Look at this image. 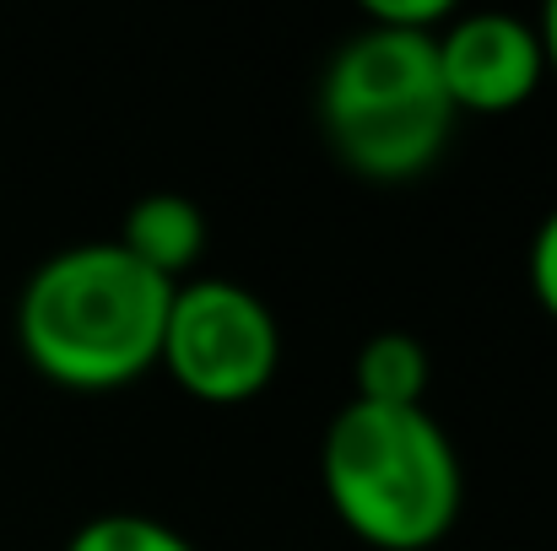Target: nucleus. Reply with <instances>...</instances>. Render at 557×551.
Masks as SVG:
<instances>
[{
	"mask_svg": "<svg viewBox=\"0 0 557 551\" xmlns=\"http://www.w3.org/2000/svg\"><path fill=\"white\" fill-rule=\"evenodd\" d=\"M174 287L136 265L114 238L49 254L16 298V347L49 384L109 395L163 358Z\"/></svg>",
	"mask_w": 557,
	"mask_h": 551,
	"instance_id": "obj_1",
	"label": "nucleus"
},
{
	"mask_svg": "<svg viewBox=\"0 0 557 551\" xmlns=\"http://www.w3.org/2000/svg\"><path fill=\"white\" fill-rule=\"evenodd\" d=\"M320 481L336 519L373 551L438 547L466 509L460 449L428 405L347 400L325 427Z\"/></svg>",
	"mask_w": 557,
	"mask_h": 551,
	"instance_id": "obj_2",
	"label": "nucleus"
},
{
	"mask_svg": "<svg viewBox=\"0 0 557 551\" xmlns=\"http://www.w3.org/2000/svg\"><path fill=\"white\" fill-rule=\"evenodd\" d=\"M314 109L331 152L369 184L422 179L455 130L433 33H400L379 22H363L336 43Z\"/></svg>",
	"mask_w": 557,
	"mask_h": 551,
	"instance_id": "obj_3",
	"label": "nucleus"
},
{
	"mask_svg": "<svg viewBox=\"0 0 557 551\" xmlns=\"http://www.w3.org/2000/svg\"><path fill=\"white\" fill-rule=\"evenodd\" d=\"M158 367L200 405H244L265 395L282 367V325L244 281L189 276L174 287Z\"/></svg>",
	"mask_w": 557,
	"mask_h": 551,
	"instance_id": "obj_4",
	"label": "nucleus"
},
{
	"mask_svg": "<svg viewBox=\"0 0 557 551\" xmlns=\"http://www.w3.org/2000/svg\"><path fill=\"white\" fill-rule=\"evenodd\" d=\"M438 82L455 114H509L531 103L547 82V54L536 22L515 11H466L433 33Z\"/></svg>",
	"mask_w": 557,
	"mask_h": 551,
	"instance_id": "obj_5",
	"label": "nucleus"
},
{
	"mask_svg": "<svg viewBox=\"0 0 557 551\" xmlns=\"http://www.w3.org/2000/svg\"><path fill=\"white\" fill-rule=\"evenodd\" d=\"M136 265H147L152 276H163L169 287L189 281L195 260L206 254V211L180 195V189H158V195H141L131 211H125V227L114 238Z\"/></svg>",
	"mask_w": 557,
	"mask_h": 551,
	"instance_id": "obj_6",
	"label": "nucleus"
},
{
	"mask_svg": "<svg viewBox=\"0 0 557 551\" xmlns=\"http://www.w3.org/2000/svg\"><path fill=\"white\" fill-rule=\"evenodd\" d=\"M428 347L411 330H379L352 358V400L363 405H422L428 395Z\"/></svg>",
	"mask_w": 557,
	"mask_h": 551,
	"instance_id": "obj_7",
	"label": "nucleus"
},
{
	"mask_svg": "<svg viewBox=\"0 0 557 551\" xmlns=\"http://www.w3.org/2000/svg\"><path fill=\"white\" fill-rule=\"evenodd\" d=\"M65 551H195V541L152 514H98L65 541Z\"/></svg>",
	"mask_w": 557,
	"mask_h": 551,
	"instance_id": "obj_8",
	"label": "nucleus"
},
{
	"mask_svg": "<svg viewBox=\"0 0 557 551\" xmlns=\"http://www.w3.org/2000/svg\"><path fill=\"white\" fill-rule=\"evenodd\" d=\"M449 16H455L449 0H369L363 5V22L400 27V33H438Z\"/></svg>",
	"mask_w": 557,
	"mask_h": 551,
	"instance_id": "obj_9",
	"label": "nucleus"
},
{
	"mask_svg": "<svg viewBox=\"0 0 557 551\" xmlns=\"http://www.w3.org/2000/svg\"><path fill=\"white\" fill-rule=\"evenodd\" d=\"M525 271H531V292H536L542 314L557 320V205L542 216V227H536V238H531Z\"/></svg>",
	"mask_w": 557,
	"mask_h": 551,
	"instance_id": "obj_10",
	"label": "nucleus"
},
{
	"mask_svg": "<svg viewBox=\"0 0 557 551\" xmlns=\"http://www.w3.org/2000/svg\"><path fill=\"white\" fill-rule=\"evenodd\" d=\"M536 33H542V54H547V76H557V0L542 11V22H536Z\"/></svg>",
	"mask_w": 557,
	"mask_h": 551,
	"instance_id": "obj_11",
	"label": "nucleus"
}]
</instances>
